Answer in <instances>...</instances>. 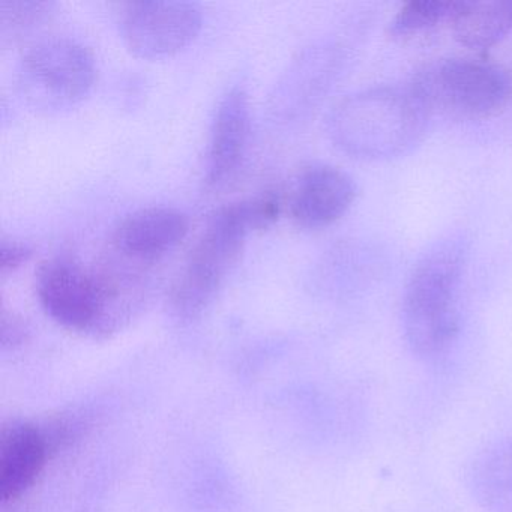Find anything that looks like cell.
I'll return each mask as SVG.
<instances>
[{"label":"cell","mask_w":512,"mask_h":512,"mask_svg":"<svg viewBox=\"0 0 512 512\" xmlns=\"http://www.w3.org/2000/svg\"><path fill=\"white\" fill-rule=\"evenodd\" d=\"M455 0H413L404 5L389 25V35L395 40H406L449 23Z\"/></svg>","instance_id":"obj_15"},{"label":"cell","mask_w":512,"mask_h":512,"mask_svg":"<svg viewBox=\"0 0 512 512\" xmlns=\"http://www.w3.org/2000/svg\"><path fill=\"white\" fill-rule=\"evenodd\" d=\"M430 115L454 121L493 118L512 101V76L493 62L440 59L425 65L410 83Z\"/></svg>","instance_id":"obj_4"},{"label":"cell","mask_w":512,"mask_h":512,"mask_svg":"<svg viewBox=\"0 0 512 512\" xmlns=\"http://www.w3.org/2000/svg\"><path fill=\"white\" fill-rule=\"evenodd\" d=\"M349 175L337 167L314 164L299 173L289 199L290 217L305 229H322L340 220L355 200Z\"/></svg>","instance_id":"obj_8"},{"label":"cell","mask_w":512,"mask_h":512,"mask_svg":"<svg viewBox=\"0 0 512 512\" xmlns=\"http://www.w3.org/2000/svg\"><path fill=\"white\" fill-rule=\"evenodd\" d=\"M188 229L190 221L184 212L152 206L127 215L116 227L112 244L128 259L152 262L178 247Z\"/></svg>","instance_id":"obj_10"},{"label":"cell","mask_w":512,"mask_h":512,"mask_svg":"<svg viewBox=\"0 0 512 512\" xmlns=\"http://www.w3.org/2000/svg\"><path fill=\"white\" fill-rule=\"evenodd\" d=\"M448 25L461 46L491 49L512 29V0H455Z\"/></svg>","instance_id":"obj_13"},{"label":"cell","mask_w":512,"mask_h":512,"mask_svg":"<svg viewBox=\"0 0 512 512\" xmlns=\"http://www.w3.org/2000/svg\"><path fill=\"white\" fill-rule=\"evenodd\" d=\"M55 2L0 0V43L7 47L40 31L56 14Z\"/></svg>","instance_id":"obj_14"},{"label":"cell","mask_w":512,"mask_h":512,"mask_svg":"<svg viewBox=\"0 0 512 512\" xmlns=\"http://www.w3.org/2000/svg\"><path fill=\"white\" fill-rule=\"evenodd\" d=\"M49 440L37 425L14 424L0 439V497L4 502L20 499L34 487L46 469Z\"/></svg>","instance_id":"obj_11"},{"label":"cell","mask_w":512,"mask_h":512,"mask_svg":"<svg viewBox=\"0 0 512 512\" xmlns=\"http://www.w3.org/2000/svg\"><path fill=\"white\" fill-rule=\"evenodd\" d=\"M280 209V199L269 193L215 211L173 284V310L185 319L199 316L238 263L248 233L268 229L278 220Z\"/></svg>","instance_id":"obj_1"},{"label":"cell","mask_w":512,"mask_h":512,"mask_svg":"<svg viewBox=\"0 0 512 512\" xmlns=\"http://www.w3.org/2000/svg\"><path fill=\"white\" fill-rule=\"evenodd\" d=\"M32 254L34 251L25 242L8 239L4 236L0 241V272L2 275H7L17 271L31 260Z\"/></svg>","instance_id":"obj_16"},{"label":"cell","mask_w":512,"mask_h":512,"mask_svg":"<svg viewBox=\"0 0 512 512\" xmlns=\"http://www.w3.org/2000/svg\"><path fill=\"white\" fill-rule=\"evenodd\" d=\"M202 22V10L193 2L154 0L128 4L121 29L134 55L157 59L175 55L196 40Z\"/></svg>","instance_id":"obj_7"},{"label":"cell","mask_w":512,"mask_h":512,"mask_svg":"<svg viewBox=\"0 0 512 512\" xmlns=\"http://www.w3.org/2000/svg\"><path fill=\"white\" fill-rule=\"evenodd\" d=\"M430 113L412 86H382L340 101L328 119L332 142L365 160L397 157L427 128Z\"/></svg>","instance_id":"obj_2"},{"label":"cell","mask_w":512,"mask_h":512,"mask_svg":"<svg viewBox=\"0 0 512 512\" xmlns=\"http://www.w3.org/2000/svg\"><path fill=\"white\" fill-rule=\"evenodd\" d=\"M466 257L463 239H443L421 257L407 281L401 311L404 337L422 358L445 353L460 332L458 296Z\"/></svg>","instance_id":"obj_3"},{"label":"cell","mask_w":512,"mask_h":512,"mask_svg":"<svg viewBox=\"0 0 512 512\" xmlns=\"http://www.w3.org/2000/svg\"><path fill=\"white\" fill-rule=\"evenodd\" d=\"M37 293L46 313L64 328L104 332L109 329L119 287L112 278L89 271L76 260L56 257L38 269Z\"/></svg>","instance_id":"obj_5"},{"label":"cell","mask_w":512,"mask_h":512,"mask_svg":"<svg viewBox=\"0 0 512 512\" xmlns=\"http://www.w3.org/2000/svg\"><path fill=\"white\" fill-rule=\"evenodd\" d=\"M251 130L250 98L244 89L235 86L220 101L209 142L205 184L220 188L233 178L247 151Z\"/></svg>","instance_id":"obj_9"},{"label":"cell","mask_w":512,"mask_h":512,"mask_svg":"<svg viewBox=\"0 0 512 512\" xmlns=\"http://www.w3.org/2000/svg\"><path fill=\"white\" fill-rule=\"evenodd\" d=\"M97 77L92 53L71 38L37 41L22 58L20 86L37 107L59 109L82 100Z\"/></svg>","instance_id":"obj_6"},{"label":"cell","mask_w":512,"mask_h":512,"mask_svg":"<svg viewBox=\"0 0 512 512\" xmlns=\"http://www.w3.org/2000/svg\"><path fill=\"white\" fill-rule=\"evenodd\" d=\"M470 493L487 512H512V437L485 446L467 472Z\"/></svg>","instance_id":"obj_12"}]
</instances>
